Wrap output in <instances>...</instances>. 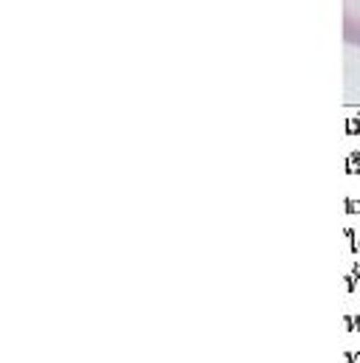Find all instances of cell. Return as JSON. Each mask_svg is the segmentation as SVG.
<instances>
[{
	"instance_id": "6da1fadb",
	"label": "cell",
	"mask_w": 360,
	"mask_h": 363,
	"mask_svg": "<svg viewBox=\"0 0 360 363\" xmlns=\"http://www.w3.org/2000/svg\"><path fill=\"white\" fill-rule=\"evenodd\" d=\"M344 43L360 48V0H344Z\"/></svg>"
}]
</instances>
